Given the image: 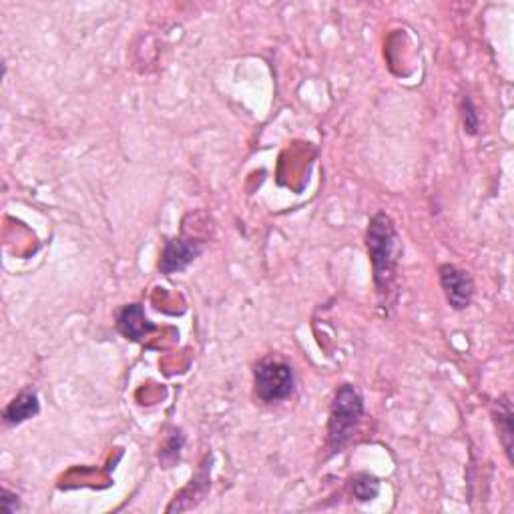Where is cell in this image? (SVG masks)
<instances>
[{
  "mask_svg": "<svg viewBox=\"0 0 514 514\" xmlns=\"http://www.w3.org/2000/svg\"><path fill=\"white\" fill-rule=\"evenodd\" d=\"M183 444H185V436L182 434V430H175L169 436L159 452V460H161L163 468H173L177 465L179 456H182Z\"/></svg>",
  "mask_w": 514,
  "mask_h": 514,
  "instance_id": "cell-11",
  "label": "cell"
},
{
  "mask_svg": "<svg viewBox=\"0 0 514 514\" xmlns=\"http://www.w3.org/2000/svg\"><path fill=\"white\" fill-rule=\"evenodd\" d=\"M364 420V398L354 384H341L333 394L325 436V458H332L344 450L359 430Z\"/></svg>",
  "mask_w": 514,
  "mask_h": 514,
  "instance_id": "cell-2",
  "label": "cell"
},
{
  "mask_svg": "<svg viewBox=\"0 0 514 514\" xmlns=\"http://www.w3.org/2000/svg\"><path fill=\"white\" fill-rule=\"evenodd\" d=\"M40 412V402L34 390H22L19 396L8 402V406L4 408V422L8 426H19L27 420L34 418Z\"/></svg>",
  "mask_w": 514,
  "mask_h": 514,
  "instance_id": "cell-8",
  "label": "cell"
},
{
  "mask_svg": "<svg viewBox=\"0 0 514 514\" xmlns=\"http://www.w3.org/2000/svg\"><path fill=\"white\" fill-rule=\"evenodd\" d=\"M492 416H494V422L499 426V436H501V442L504 447V452H507L509 462L512 465V404H510V396L509 394H504L499 400L494 402V410H492Z\"/></svg>",
  "mask_w": 514,
  "mask_h": 514,
  "instance_id": "cell-9",
  "label": "cell"
},
{
  "mask_svg": "<svg viewBox=\"0 0 514 514\" xmlns=\"http://www.w3.org/2000/svg\"><path fill=\"white\" fill-rule=\"evenodd\" d=\"M209 474H211V466H209V456H208V462L201 465L199 473L191 478V484L183 488V491L179 494H175L173 502H171L167 507V512H175V510L182 512V510H190V509L197 507V502L203 501V496L208 494L209 486H211Z\"/></svg>",
  "mask_w": 514,
  "mask_h": 514,
  "instance_id": "cell-7",
  "label": "cell"
},
{
  "mask_svg": "<svg viewBox=\"0 0 514 514\" xmlns=\"http://www.w3.org/2000/svg\"><path fill=\"white\" fill-rule=\"evenodd\" d=\"M439 278L444 297H447L452 310L462 312L473 304L474 279L466 270H462L454 263H442L439 268Z\"/></svg>",
  "mask_w": 514,
  "mask_h": 514,
  "instance_id": "cell-4",
  "label": "cell"
},
{
  "mask_svg": "<svg viewBox=\"0 0 514 514\" xmlns=\"http://www.w3.org/2000/svg\"><path fill=\"white\" fill-rule=\"evenodd\" d=\"M350 491H352L354 499L359 502H368V501H374L376 496L380 494V481L376 476L370 474H356L352 478V483H350Z\"/></svg>",
  "mask_w": 514,
  "mask_h": 514,
  "instance_id": "cell-10",
  "label": "cell"
},
{
  "mask_svg": "<svg viewBox=\"0 0 514 514\" xmlns=\"http://www.w3.org/2000/svg\"><path fill=\"white\" fill-rule=\"evenodd\" d=\"M3 509L6 512H16L21 509V504H19V496L13 494L8 488H3Z\"/></svg>",
  "mask_w": 514,
  "mask_h": 514,
  "instance_id": "cell-13",
  "label": "cell"
},
{
  "mask_svg": "<svg viewBox=\"0 0 514 514\" xmlns=\"http://www.w3.org/2000/svg\"><path fill=\"white\" fill-rule=\"evenodd\" d=\"M253 390L263 404H281L296 390L294 368L276 358H261L253 368Z\"/></svg>",
  "mask_w": 514,
  "mask_h": 514,
  "instance_id": "cell-3",
  "label": "cell"
},
{
  "mask_svg": "<svg viewBox=\"0 0 514 514\" xmlns=\"http://www.w3.org/2000/svg\"><path fill=\"white\" fill-rule=\"evenodd\" d=\"M366 247L374 268L376 294L382 299V304H388L398 278V263L402 255L398 229L388 213L380 211L370 219L366 229Z\"/></svg>",
  "mask_w": 514,
  "mask_h": 514,
  "instance_id": "cell-1",
  "label": "cell"
},
{
  "mask_svg": "<svg viewBox=\"0 0 514 514\" xmlns=\"http://www.w3.org/2000/svg\"><path fill=\"white\" fill-rule=\"evenodd\" d=\"M205 250V242L193 237H173L169 239L163 247L161 260H159V271L163 276H171V273H179L190 268V265L201 255Z\"/></svg>",
  "mask_w": 514,
  "mask_h": 514,
  "instance_id": "cell-5",
  "label": "cell"
},
{
  "mask_svg": "<svg viewBox=\"0 0 514 514\" xmlns=\"http://www.w3.org/2000/svg\"><path fill=\"white\" fill-rule=\"evenodd\" d=\"M460 111H462V123H465V131L468 135H476L478 128H481V115L476 113L474 102L468 95L462 97Z\"/></svg>",
  "mask_w": 514,
  "mask_h": 514,
  "instance_id": "cell-12",
  "label": "cell"
},
{
  "mask_svg": "<svg viewBox=\"0 0 514 514\" xmlns=\"http://www.w3.org/2000/svg\"><path fill=\"white\" fill-rule=\"evenodd\" d=\"M117 330L128 341H143L151 332L157 330V325L149 322L141 304H127L117 312Z\"/></svg>",
  "mask_w": 514,
  "mask_h": 514,
  "instance_id": "cell-6",
  "label": "cell"
}]
</instances>
